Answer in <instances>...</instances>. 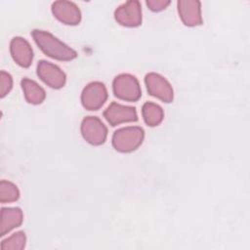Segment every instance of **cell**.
Segmentation results:
<instances>
[{"instance_id":"6da1fadb","label":"cell","mask_w":250,"mask_h":250,"mask_svg":"<svg viewBox=\"0 0 250 250\" xmlns=\"http://www.w3.org/2000/svg\"><path fill=\"white\" fill-rule=\"evenodd\" d=\"M32 38L39 49L48 57L62 62L72 61L77 57L76 51L55 37L52 33L41 30L33 29L31 32Z\"/></svg>"},{"instance_id":"7a4b0ae2","label":"cell","mask_w":250,"mask_h":250,"mask_svg":"<svg viewBox=\"0 0 250 250\" xmlns=\"http://www.w3.org/2000/svg\"><path fill=\"white\" fill-rule=\"evenodd\" d=\"M145 131L139 126H128L116 130L112 136V146L119 152L136 150L143 143Z\"/></svg>"},{"instance_id":"3957f363","label":"cell","mask_w":250,"mask_h":250,"mask_svg":"<svg viewBox=\"0 0 250 250\" xmlns=\"http://www.w3.org/2000/svg\"><path fill=\"white\" fill-rule=\"evenodd\" d=\"M113 94L116 98L126 102H137L142 96L138 79L129 73H121L113 79Z\"/></svg>"},{"instance_id":"277c9868","label":"cell","mask_w":250,"mask_h":250,"mask_svg":"<svg viewBox=\"0 0 250 250\" xmlns=\"http://www.w3.org/2000/svg\"><path fill=\"white\" fill-rule=\"evenodd\" d=\"M83 139L92 146L103 145L107 137V128L97 116H86L80 126Z\"/></svg>"},{"instance_id":"5b68a950","label":"cell","mask_w":250,"mask_h":250,"mask_svg":"<svg viewBox=\"0 0 250 250\" xmlns=\"http://www.w3.org/2000/svg\"><path fill=\"white\" fill-rule=\"evenodd\" d=\"M107 100V90L104 83L93 81L86 85L81 93V104L87 110L100 109Z\"/></svg>"},{"instance_id":"8992f818","label":"cell","mask_w":250,"mask_h":250,"mask_svg":"<svg viewBox=\"0 0 250 250\" xmlns=\"http://www.w3.org/2000/svg\"><path fill=\"white\" fill-rule=\"evenodd\" d=\"M115 21L122 26L126 27H137L142 24V6L137 0H130L114 11Z\"/></svg>"},{"instance_id":"52a82bcc","label":"cell","mask_w":250,"mask_h":250,"mask_svg":"<svg viewBox=\"0 0 250 250\" xmlns=\"http://www.w3.org/2000/svg\"><path fill=\"white\" fill-rule=\"evenodd\" d=\"M145 83L148 94L164 103H172L174 91L169 81L156 72H149L145 77Z\"/></svg>"},{"instance_id":"ba28073f","label":"cell","mask_w":250,"mask_h":250,"mask_svg":"<svg viewBox=\"0 0 250 250\" xmlns=\"http://www.w3.org/2000/svg\"><path fill=\"white\" fill-rule=\"evenodd\" d=\"M38 77L49 87L53 89H61L66 81L65 73L56 64L41 60L37 63Z\"/></svg>"},{"instance_id":"9c48e42d","label":"cell","mask_w":250,"mask_h":250,"mask_svg":"<svg viewBox=\"0 0 250 250\" xmlns=\"http://www.w3.org/2000/svg\"><path fill=\"white\" fill-rule=\"evenodd\" d=\"M104 117L112 127L125 122L138 120L137 110L133 106L124 105L118 103H111L104 111Z\"/></svg>"},{"instance_id":"30bf717a","label":"cell","mask_w":250,"mask_h":250,"mask_svg":"<svg viewBox=\"0 0 250 250\" xmlns=\"http://www.w3.org/2000/svg\"><path fill=\"white\" fill-rule=\"evenodd\" d=\"M52 14L61 22L67 25H77L81 21V12L77 5L70 1H55L51 7Z\"/></svg>"},{"instance_id":"8fae6325","label":"cell","mask_w":250,"mask_h":250,"mask_svg":"<svg viewBox=\"0 0 250 250\" xmlns=\"http://www.w3.org/2000/svg\"><path fill=\"white\" fill-rule=\"evenodd\" d=\"M179 17L187 26H197L202 24L201 3L197 0H179L177 2Z\"/></svg>"},{"instance_id":"7c38bea8","label":"cell","mask_w":250,"mask_h":250,"mask_svg":"<svg viewBox=\"0 0 250 250\" xmlns=\"http://www.w3.org/2000/svg\"><path fill=\"white\" fill-rule=\"evenodd\" d=\"M10 53L20 66L27 68L31 65L33 60V51L30 44L22 37L16 36L10 42Z\"/></svg>"},{"instance_id":"4fadbf2b","label":"cell","mask_w":250,"mask_h":250,"mask_svg":"<svg viewBox=\"0 0 250 250\" xmlns=\"http://www.w3.org/2000/svg\"><path fill=\"white\" fill-rule=\"evenodd\" d=\"M23 221V214L19 207H3L1 209L0 236H4L12 229L20 227Z\"/></svg>"},{"instance_id":"5bb4252c","label":"cell","mask_w":250,"mask_h":250,"mask_svg":"<svg viewBox=\"0 0 250 250\" xmlns=\"http://www.w3.org/2000/svg\"><path fill=\"white\" fill-rule=\"evenodd\" d=\"M25 101L31 104H40L46 98L45 90L34 80L24 77L21 81Z\"/></svg>"},{"instance_id":"9a60e30c","label":"cell","mask_w":250,"mask_h":250,"mask_svg":"<svg viewBox=\"0 0 250 250\" xmlns=\"http://www.w3.org/2000/svg\"><path fill=\"white\" fill-rule=\"evenodd\" d=\"M142 115L145 123L149 127L158 126L164 118L162 107L151 102H146L143 104Z\"/></svg>"},{"instance_id":"2e32d148","label":"cell","mask_w":250,"mask_h":250,"mask_svg":"<svg viewBox=\"0 0 250 250\" xmlns=\"http://www.w3.org/2000/svg\"><path fill=\"white\" fill-rule=\"evenodd\" d=\"M20 198V190L18 187L9 182L2 180L0 182V201L1 203L15 202Z\"/></svg>"},{"instance_id":"e0dca14e","label":"cell","mask_w":250,"mask_h":250,"mask_svg":"<svg viewBox=\"0 0 250 250\" xmlns=\"http://www.w3.org/2000/svg\"><path fill=\"white\" fill-rule=\"evenodd\" d=\"M26 236L23 231H17L11 236L2 240L0 248L2 250H21L25 247Z\"/></svg>"},{"instance_id":"ac0fdd59","label":"cell","mask_w":250,"mask_h":250,"mask_svg":"<svg viewBox=\"0 0 250 250\" xmlns=\"http://www.w3.org/2000/svg\"><path fill=\"white\" fill-rule=\"evenodd\" d=\"M13 78L10 73L1 70L0 72V97L4 98L12 90Z\"/></svg>"},{"instance_id":"d6986e66","label":"cell","mask_w":250,"mask_h":250,"mask_svg":"<svg viewBox=\"0 0 250 250\" xmlns=\"http://www.w3.org/2000/svg\"><path fill=\"white\" fill-rule=\"evenodd\" d=\"M169 0H146V4L152 12H161L170 5Z\"/></svg>"}]
</instances>
